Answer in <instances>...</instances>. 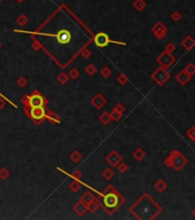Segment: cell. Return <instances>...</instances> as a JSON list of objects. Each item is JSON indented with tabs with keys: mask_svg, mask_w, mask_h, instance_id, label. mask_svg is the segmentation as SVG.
Listing matches in <instances>:
<instances>
[{
	"mask_svg": "<svg viewBox=\"0 0 195 220\" xmlns=\"http://www.w3.org/2000/svg\"><path fill=\"white\" fill-rule=\"evenodd\" d=\"M16 21H17V23H19L20 25H26V23H28V17H26V15H20Z\"/></svg>",
	"mask_w": 195,
	"mask_h": 220,
	"instance_id": "obj_25",
	"label": "cell"
},
{
	"mask_svg": "<svg viewBox=\"0 0 195 220\" xmlns=\"http://www.w3.org/2000/svg\"><path fill=\"white\" fill-rule=\"evenodd\" d=\"M82 54H83V56H84L85 58H90V55H91V53L88 52V51H87V49H85L84 52L82 53Z\"/></svg>",
	"mask_w": 195,
	"mask_h": 220,
	"instance_id": "obj_40",
	"label": "cell"
},
{
	"mask_svg": "<svg viewBox=\"0 0 195 220\" xmlns=\"http://www.w3.org/2000/svg\"><path fill=\"white\" fill-rule=\"evenodd\" d=\"M8 175H9V173H8V171H7L6 168H1V170H0V178H1V179L5 180V179L8 178Z\"/></svg>",
	"mask_w": 195,
	"mask_h": 220,
	"instance_id": "obj_34",
	"label": "cell"
},
{
	"mask_svg": "<svg viewBox=\"0 0 195 220\" xmlns=\"http://www.w3.org/2000/svg\"><path fill=\"white\" fill-rule=\"evenodd\" d=\"M29 104L31 107H43L45 104V100L39 94H33L29 97Z\"/></svg>",
	"mask_w": 195,
	"mask_h": 220,
	"instance_id": "obj_11",
	"label": "cell"
},
{
	"mask_svg": "<svg viewBox=\"0 0 195 220\" xmlns=\"http://www.w3.org/2000/svg\"><path fill=\"white\" fill-rule=\"evenodd\" d=\"M184 70L187 72L190 77H193L195 75V64L194 63H188V64L184 68Z\"/></svg>",
	"mask_w": 195,
	"mask_h": 220,
	"instance_id": "obj_19",
	"label": "cell"
},
{
	"mask_svg": "<svg viewBox=\"0 0 195 220\" xmlns=\"http://www.w3.org/2000/svg\"><path fill=\"white\" fill-rule=\"evenodd\" d=\"M164 51L168 53H173L176 51V45L173 43H168V44L165 45V49H164Z\"/></svg>",
	"mask_w": 195,
	"mask_h": 220,
	"instance_id": "obj_26",
	"label": "cell"
},
{
	"mask_svg": "<svg viewBox=\"0 0 195 220\" xmlns=\"http://www.w3.org/2000/svg\"><path fill=\"white\" fill-rule=\"evenodd\" d=\"M152 32L153 34L155 36L156 38L158 39V40H162L166 37V34H168V28L165 24H163L162 22H156L155 24L153 25L152 28Z\"/></svg>",
	"mask_w": 195,
	"mask_h": 220,
	"instance_id": "obj_6",
	"label": "cell"
},
{
	"mask_svg": "<svg viewBox=\"0 0 195 220\" xmlns=\"http://www.w3.org/2000/svg\"><path fill=\"white\" fill-rule=\"evenodd\" d=\"M107 162L109 163L111 166H117L119 163L122 162V157L118 155L116 151H112L107 157Z\"/></svg>",
	"mask_w": 195,
	"mask_h": 220,
	"instance_id": "obj_13",
	"label": "cell"
},
{
	"mask_svg": "<svg viewBox=\"0 0 195 220\" xmlns=\"http://www.w3.org/2000/svg\"><path fill=\"white\" fill-rule=\"evenodd\" d=\"M133 157L136 158V161H142L143 158L146 157V153H145L141 148H138V149L134 150V153H133Z\"/></svg>",
	"mask_w": 195,
	"mask_h": 220,
	"instance_id": "obj_17",
	"label": "cell"
},
{
	"mask_svg": "<svg viewBox=\"0 0 195 220\" xmlns=\"http://www.w3.org/2000/svg\"><path fill=\"white\" fill-rule=\"evenodd\" d=\"M117 82L121 85H125L129 82V78L126 77L125 75H121V76H118V78H117Z\"/></svg>",
	"mask_w": 195,
	"mask_h": 220,
	"instance_id": "obj_29",
	"label": "cell"
},
{
	"mask_svg": "<svg viewBox=\"0 0 195 220\" xmlns=\"http://www.w3.org/2000/svg\"><path fill=\"white\" fill-rule=\"evenodd\" d=\"M170 72L168 71V69H164L162 67H160V68H157L155 71L152 73V79L155 82L157 85H160V86H162L164 85L168 80L170 79Z\"/></svg>",
	"mask_w": 195,
	"mask_h": 220,
	"instance_id": "obj_3",
	"label": "cell"
},
{
	"mask_svg": "<svg viewBox=\"0 0 195 220\" xmlns=\"http://www.w3.org/2000/svg\"><path fill=\"white\" fill-rule=\"evenodd\" d=\"M87 205H88V207H87V209H88L91 212H95V211L98 210V207H99L98 203H95L94 201L91 202V203H90V204H87Z\"/></svg>",
	"mask_w": 195,
	"mask_h": 220,
	"instance_id": "obj_30",
	"label": "cell"
},
{
	"mask_svg": "<svg viewBox=\"0 0 195 220\" xmlns=\"http://www.w3.org/2000/svg\"><path fill=\"white\" fill-rule=\"evenodd\" d=\"M117 168L119 170V172H122V173H125L126 171H128V165L126 164H124V163H119L118 165H117Z\"/></svg>",
	"mask_w": 195,
	"mask_h": 220,
	"instance_id": "obj_32",
	"label": "cell"
},
{
	"mask_svg": "<svg viewBox=\"0 0 195 220\" xmlns=\"http://www.w3.org/2000/svg\"><path fill=\"white\" fill-rule=\"evenodd\" d=\"M110 118H111V120H114V122H118V120L122 118V112L116 109H114L110 114Z\"/></svg>",
	"mask_w": 195,
	"mask_h": 220,
	"instance_id": "obj_20",
	"label": "cell"
},
{
	"mask_svg": "<svg viewBox=\"0 0 195 220\" xmlns=\"http://www.w3.org/2000/svg\"><path fill=\"white\" fill-rule=\"evenodd\" d=\"M69 75H70V77H71V78H74V79H75V78H77L78 76H79V72H78V70H77V69H72L71 71L69 72Z\"/></svg>",
	"mask_w": 195,
	"mask_h": 220,
	"instance_id": "obj_36",
	"label": "cell"
},
{
	"mask_svg": "<svg viewBox=\"0 0 195 220\" xmlns=\"http://www.w3.org/2000/svg\"><path fill=\"white\" fill-rule=\"evenodd\" d=\"M17 84L21 86V87H24L26 85V80L24 79V78H20L19 80H17Z\"/></svg>",
	"mask_w": 195,
	"mask_h": 220,
	"instance_id": "obj_38",
	"label": "cell"
},
{
	"mask_svg": "<svg viewBox=\"0 0 195 220\" xmlns=\"http://www.w3.org/2000/svg\"><path fill=\"white\" fill-rule=\"evenodd\" d=\"M154 188H155L158 193H163V192H165V190H166L168 185H166V182L164 181V180H158V181L154 185Z\"/></svg>",
	"mask_w": 195,
	"mask_h": 220,
	"instance_id": "obj_16",
	"label": "cell"
},
{
	"mask_svg": "<svg viewBox=\"0 0 195 220\" xmlns=\"http://www.w3.org/2000/svg\"><path fill=\"white\" fill-rule=\"evenodd\" d=\"M186 134H187V136H188L189 139L193 141V140L195 139V126L189 127V129H187V132H186Z\"/></svg>",
	"mask_w": 195,
	"mask_h": 220,
	"instance_id": "obj_24",
	"label": "cell"
},
{
	"mask_svg": "<svg viewBox=\"0 0 195 220\" xmlns=\"http://www.w3.org/2000/svg\"><path fill=\"white\" fill-rule=\"evenodd\" d=\"M79 188H80V185H79L78 182H72L71 186H70V189L74 190V192H77Z\"/></svg>",
	"mask_w": 195,
	"mask_h": 220,
	"instance_id": "obj_37",
	"label": "cell"
},
{
	"mask_svg": "<svg viewBox=\"0 0 195 220\" xmlns=\"http://www.w3.org/2000/svg\"><path fill=\"white\" fill-rule=\"evenodd\" d=\"M193 142H194V143H195V139H194V140H193Z\"/></svg>",
	"mask_w": 195,
	"mask_h": 220,
	"instance_id": "obj_44",
	"label": "cell"
},
{
	"mask_svg": "<svg viewBox=\"0 0 195 220\" xmlns=\"http://www.w3.org/2000/svg\"><path fill=\"white\" fill-rule=\"evenodd\" d=\"M101 76H104V78H107V77H109V76H110L111 75V71H110V69H109V68H107V67H106V68H104V69H101Z\"/></svg>",
	"mask_w": 195,
	"mask_h": 220,
	"instance_id": "obj_31",
	"label": "cell"
},
{
	"mask_svg": "<svg viewBox=\"0 0 195 220\" xmlns=\"http://www.w3.org/2000/svg\"><path fill=\"white\" fill-rule=\"evenodd\" d=\"M58 80L61 83V84H65L67 82H68V76L67 75H64V73H61L60 76H58Z\"/></svg>",
	"mask_w": 195,
	"mask_h": 220,
	"instance_id": "obj_33",
	"label": "cell"
},
{
	"mask_svg": "<svg viewBox=\"0 0 195 220\" xmlns=\"http://www.w3.org/2000/svg\"><path fill=\"white\" fill-rule=\"evenodd\" d=\"M94 43H95V45H97L98 47H101V48H102V47H106V46L108 45L109 43H111V41H110V39H109V37H108L106 33L100 32L95 36Z\"/></svg>",
	"mask_w": 195,
	"mask_h": 220,
	"instance_id": "obj_7",
	"label": "cell"
},
{
	"mask_svg": "<svg viewBox=\"0 0 195 220\" xmlns=\"http://www.w3.org/2000/svg\"><path fill=\"white\" fill-rule=\"evenodd\" d=\"M115 109L118 110V111H121V112L123 114V111L125 110V108H124V106H122V104H117L116 107H115Z\"/></svg>",
	"mask_w": 195,
	"mask_h": 220,
	"instance_id": "obj_39",
	"label": "cell"
},
{
	"mask_svg": "<svg viewBox=\"0 0 195 220\" xmlns=\"http://www.w3.org/2000/svg\"><path fill=\"white\" fill-rule=\"evenodd\" d=\"M104 177L106 178V179H107V180H110L111 178L114 177V172L111 171V168H107V170H104Z\"/></svg>",
	"mask_w": 195,
	"mask_h": 220,
	"instance_id": "obj_27",
	"label": "cell"
},
{
	"mask_svg": "<svg viewBox=\"0 0 195 220\" xmlns=\"http://www.w3.org/2000/svg\"><path fill=\"white\" fill-rule=\"evenodd\" d=\"M132 213L138 219H155L162 212V207H160L150 196L143 194L133 207H131Z\"/></svg>",
	"mask_w": 195,
	"mask_h": 220,
	"instance_id": "obj_1",
	"label": "cell"
},
{
	"mask_svg": "<svg viewBox=\"0 0 195 220\" xmlns=\"http://www.w3.org/2000/svg\"><path fill=\"white\" fill-rule=\"evenodd\" d=\"M194 32H195V29H194Z\"/></svg>",
	"mask_w": 195,
	"mask_h": 220,
	"instance_id": "obj_45",
	"label": "cell"
},
{
	"mask_svg": "<svg viewBox=\"0 0 195 220\" xmlns=\"http://www.w3.org/2000/svg\"><path fill=\"white\" fill-rule=\"evenodd\" d=\"M94 201V196L91 193H85L83 195V198H82V202H84L85 204H90L91 202Z\"/></svg>",
	"mask_w": 195,
	"mask_h": 220,
	"instance_id": "obj_21",
	"label": "cell"
},
{
	"mask_svg": "<svg viewBox=\"0 0 195 220\" xmlns=\"http://www.w3.org/2000/svg\"><path fill=\"white\" fill-rule=\"evenodd\" d=\"M74 210H75V212L78 214V216H83V214L86 212V210H87V207L85 205L84 202H78L77 204L74 207Z\"/></svg>",
	"mask_w": 195,
	"mask_h": 220,
	"instance_id": "obj_14",
	"label": "cell"
},
{
	"mask_svg": "<svg viewBox=\"0 0 195 220\" xmlns=\"http://www.w3.org/2000/svg\"><path fill=\"white\" fill-rule=\"evenodd\" d=\"M100 120H101L104 124H108L111 120L110 114H109V112H104V114L100 116Z\"/></svg>",
	"mask_w": 195,
	"mask_h": 220,
	"instance_id": "obj_22",
	"label": "cell"
},
{
	"mask_svg": "<svg viewBox=\"0 0 195 220\" xmlns=\"http://www.w3.org/2000/svg\"><path fill=\"white\" fill-rule=\"evenodd\" d=\"M95 72H97V68H95L94 65L90 64L87 68H86V73H87V75H90V76H93Z\"/></svg>",
	"mask_w": 195,
	"mask_h": 220,
	"instance_id": "obj_28",
	"label": "cell"
},
{
	"mask_svg": "<svg viewBox=\"0 0 195 220\" xmlns=\"http://www.w3.org/2000/svg\"><path fill=\"white\" fill-rule=\"evenodd\" d=\"M70 157H71V159L74 161V162H78V161L80 159V154L77 153V151H75V153H72Z\"/></svg>",
	"mask_w": 195,
	"mask_h": 220,
	"instance_id": "obj_35",
	"label": "cell"
},
{
	"mask_svg": "<svg viewBox=\"0 0 195 220\" xmlns=\"http://www.w3.org/2000/svg\"><path fill=\"white\" fill-rule=\"evenodd\" d=\"M133 7L136 8L138 12H141V10H143L146 8V2H145V0H136L133 2Z\"/></svg>",
	"mask_w": 195,
	"mask_h": 220,
	"instance_id": "obj_18",
	"label": "cell"
},
{
	"mask_svg": "<svg viewBox=\"0 0 195 220\" xmlns=\"http://www.w3.org/2000/svg\"><path fill=\"white\" fill-rule=\"evenodd\" d=\"M156 61H157V63L161 65L162 68H164V69H169V68H171V67L176 63L177 58H176V56H173L172 53H168L164 51V52L161 53V54L157 56Z\"/></svg>",
	"mask_w": 195,
	"mask_h": 220,
	"instance_id": "obj_4",
	"label": "cell"
},
{
	"mask_svg": "<svg viewBox=\"0 0 195 220\" xmlns=\"http://www.w3.org/2000/svg\"><path fill=\"white\" fill-rule=\"evenodd\" d=\"M92 104H94L97 108H101L102 106H104V104H106V99L101 97L100 94H98L97 97L92 100Z\"/></svg>",
	"mask_w": 195,
	"mask_h": 220,
	"instance_id": "obj_15",
	"label": "cell"
},
{
	"mask_svg": "<svg viewBox=\"0 0 195 220\" xmlns=\"http://www.w3.org/2000/svg\"><path fill=\"white\" fill-rule=\"evenodd\" d=\"M182 46L187 51V52H190V51L195 47V39L193 38L192 36H186V37L182 40Z\"/></svg>",
	"mask_w": 195,
	"mask_h": 220,
	"instance_id": "obj_12",
	"label": "cell"
},
{
	"mask_svg": "<svg viewBox=\"0 0 195 220\" xmlns=\"http://www.w3.org/2000/svg\"><path fill=\"white\" fill-rule=\"evenodd\" d=\"M119 201H123V198H119V196L116 195V193H107V195H104V204L108 209H115L119 204Z\"/></svg>",
	"mask_w": 195,
	"mask_h": 220,
	"instance_id": "obj_5",
	"label": "cell"
},
{
	"mask_svg": "<svg viewBox=\"0 0 195 220\" xmlns=\"http://www.w3.org/2000/svg\"><path fill=\"white\" fill-rule=\"evenodd\" d=\"M190 79H192V77L185 70H182V71H179L176 75V82L178 84H180L182 86H185V85L188 84Z\"/></svg>",
	"mask_w": 195,
	"mask_h": 220,
	"instance_id": "obj_10",
	"label": "cell"
},
{
	"mask_svg": "<svg viewBox=\"0 0 195 220\" xmlns=\"http://www.w3.org/2000/svg\"><path fill=\"white\" fill-rule=\"evenodd\" d=\"M192 214H193V217L195 218V207L193 209V211H192Z\"/></svg>",
	"mask_w": 195,
	"mask_h": 220,
	"instance_id": "obj_42",
	"label": "cell"
},
{
	"mask_svg": "<svg viewBox=\"0 0 195 220\" xmlns=\"http://www.w3.org/2000/svg\"><path fill=\"white\" fill-rule=\"evenodd\" d=\"M171 19L172 21H175V22H178V21H180L182 19V14L179 10H175V12H172L171 13Z\"/></svg>",
	"mask_w": 195,
	"mask_h": 220,
	"instance_id": "obj_23",
	"label": "cell"
},
{
	"mask_svg": "<svg viewBox=\"0 0 195 220\" xmlns=\"http://www.w3.org/2000/svg\"><path fill=\"white\" fill-rule=\"evenodd\" d=\"M188 163V159H187V157L182 154L179 150H172L171 153H170L169 157H166L165 159H164V165L165 166H168V168H173L175 171H180L182 168H185V165Z\"/></svg>",
	"mask_w": 195,
	"mask_h": 220,
	"instance_id": "obj_2",
	"label": "cell"
},
{
	"mask_svg": "<svg viewBox=\"0 0 195 220\" xmlns=\"http://www.w3.org/2000/svg\"><path fill=\"white\" fill-rule=\"evenodd\" d=\"M30 116L32 117L34 120H40L46 116V111L43 107H31Z\"/></svg>",
	"mask_w": 195,
	"mask_h": 220,
	"instance_id": "obj_8",
	"label": "cell"
},
{
	"mask_svg": "<svg viewBox=\"0 0 195 220\" xmlns=\"http://www.w3.org/2000/svg\"><path fill=\"white\" fill-rule=\"evenodd\" d=\"M56 39L60 44L62 45H67L69 44V41L71 40V33L69 32L68 30H61L58 31V34H56Z\"/></svg>",
	"mask_w": 195,
	"mask_h": 220,
	"instance_id": "obj_9",
	"label": "cell"
},
{
	"mask_svg": "<svg viewBox=\"0 0 195 220\" xmlns=\"http://www.w3.org/2000/svg\"><path fill=\"white\" fill-rule=\"evenodd\" d=\"M16 1H17V2H20V4H22V2L24 1V0H16Z\"/></svg>",
	"mask_w": 195,
	"mask_h": 220,
	"instance_id": "obj_43",
	"label": "cell"
},
{
	"mask_svg": "<svg viewBox=\"0 0 195 220\" xmlns=\"http://www.w3.org/2000/svg\"><path fill=\"white\" fill-rule=\"evenodd\" d=\"M74 177H76L77 179H79V178H80V173H79L78 171H76V172H74Z\"/></svg>",
	"mask_w": 195,
	"mask_h": 220,
	"instance_id": "obj_41",
	"label": "cell"
}]
</instances>
